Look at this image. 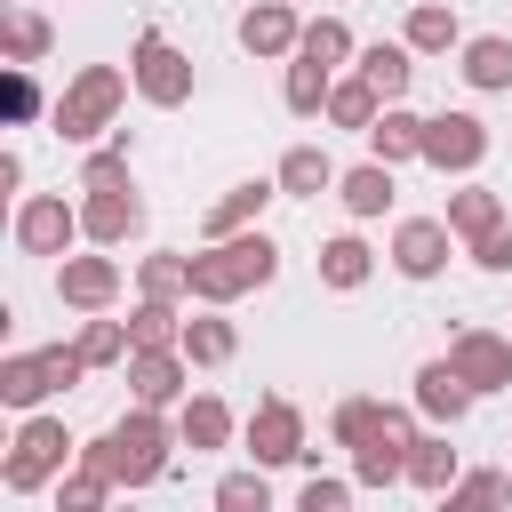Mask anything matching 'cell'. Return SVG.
Listing matches in <instances>:
<instances>
[{"mask_svg":"<svg viewBox=\"0 0 512 512\" xmlns=\"http://www.w3.org/2000/svg\"><path fill=\"white\" fill-rule=\"evenodd\" d=\"M168 448H184V432L160 416V408H144V400H128V416L112 424V432H96V440H80V464H96V472H112L120 488H152L160 472H168Z\"/></svg>","mask_w":512,"mask_h":512,"instance_id":"6da1fadb","label":"cell"},{"mask_svg":"<svg viewBox=\"0 0 512 512\" xmlns=\"http://www.w3.org/2000/svg\"><path fill=\"white\" fill-rule=\"evenodd\" d=\"M128 72L120 64H80L72 80H64V96L48 104V128L64 136V144H96L112 120H120V104H128Z\"/></svg>","mask_w":512,"mask_h":512,"instance_id":"7a4b0ae2","label":"cell"},{"mask_svg":"<svg viewBox=\"0 0 512 512\" xmlns=\"http://www.w3.org/2000/svg\"><path fill=\"white\" fill-rule=\"evenodd\" d=\"M72 456H80V440L64 432V416H32V408H24L16 440H8V464H0V488H8V496H40V488L64 480Z\"/></svg>","mask_w":512,"mask_h":512,"instance_id":"3957f363","label":"cell"},{"mask_svg":"<svg viewBox=\"0 0 512 512\" xmlns=\"http://www.w3.org/2000/svg\"><path fill=\"white\" fill-rule=\"evenodd\" d=\"M128 80H136V96L152 104V112H176V104H192V56L176 48V40H160L152 24L136 32V48H128Z\"/></svg>","mask_w":512,"mask_h":512,"instance_id":"277c9868","label":"cell"},{"mask_svg":"<svg viewBox=\"0 0 512 512\" xmlns=\"http://www.w3.org/2000/svg\"><path fill=\"white\" fill-rule=\"evenodd\" d=\"M480 160H488V120H480V112H432V120H424V168L472 176Z\"/></svg>","mask_w":512,"mask_h":512,"instance_id":"5b68a950","label":"cell"},{"mask_svg":"<svg viewBox=\"0 0 512 512\" xmlns=\"http://www.w3.org/2000/svg\"><path fill=\"white\" fill-rule=\"evenodd\" d=\"M72 240H88V232H80V208H72L64 192L16 200V248H24V256H64Z\"/></svg>","mask_w":512,"mask_h":512,"instance_id":"8992f818","label":"cell"},{"mask_svg":"<svg viewBox=\"0 0 512 512\" xmlns=\"http://www.w3.org/2000/svg\"><path fill=\"white\" fill-rule=\"evenodd\" d=\"M192 392V360H184V344H136L128 352V400H144V408H176Z\"/></svg>","mask_w":512,"mask_h":512,"instance_id":"52a82bcc","label":"cell"},{"mask_svg":"<svg viewBox=\"0 0 512 512\" xmlns=\"http://www.w3.org/2000/svg\"><path fill=\"white\" fill-rule=\"evenodd\" d=\"M448 256H456L448 216H408V224L392 232V272H400V280H440Z\"/></svg>","mask_w":512,"mask_h":512,"instance_id":"ba28073f","label":"cell"},{"mask_svg":"<svg viewBox=\"0 0 512 512\" xmlns=\"http://www.w3.org/2000/svg\"><path fill=\"white\" fill-rule=\"evenodd\" d=\"M448 360H456V376H464L472 392H512V336H496V328H456V336H448Z\"/></svg>","mask_w":512,"mask_h":512,"instance_id":"9c48e42d","label":"cell"},{"mask_svg":"<svg viewBox=\"0 0 512 512\" xmlns=\"http://www.w3.org/2000/svg\"><path fill=\"white\" fill-rule=\"evenodd\" d=\"M80 232H88V248H120V240H136V232H144V200H136V184H104V192H88V200H80Z\"/></svg>","mask_w":512,"mask_h":512,"instance_id":"30bf717a","label":"cell"},{"mask_svg":"<svg viewBox=\"0 0 512 512\" xmlns=\"http://www.w3.org/2000/svg\"><path fill=\"white\" fill-rule=\"evenodd\" d=\"M248 456H256V464H296V456H312V448H304V408H296V400H256V416H248Z\"/></svg>","mask_w":512,"mask_h":512,"instance_id":"8fae6325","label":"cell"},{"mask_svg":"<svg viewBox=\"0 0 512 512\" xmlns=\"http://www.w3.org/2000/svg\"><path fill=\"white\" fill-rule=\"evenodd\" d=\"M232 32H240V48H248V56H296L304 16H296V0H248Z\"/></svg>","mask_w":512,"mask_h":512,"instance_id":"7c38bea8","label":"cell"},{"mask_svg":"<svg viewBox=\"0 0 512 512\" xmlns=\"http://www.w3.org/2000/svg\"><path fill=\"white\" fill-rule=\"evenodd\" d=\"M56 296H64L72 312H112L120 264H112V256H56Z\"/></svg>","mask_w":512,"mask_h":512,"instance_id":"4fadbf2b","label":"cell"},{"mask_svg":"<svg viewBox=\"0 0 512 512\" xmlns=\"http://www.w3.org/2000/svg\"><path fill=\"white\" fill-rule=\"evenodd\" d=\"M280 200V176H240V184H224L216 200H208V240H232V232H248L264 208Z\"/></svg>","mask_w":512,"mask_h":512,"instance_id":"5bb4252c","label":"cell"},{"mask_svg":"<svg viewBox=\"0 0 512 512\" xmlns=\"http://www.w3.org/2000/svg\"><path fill=\"white\" fill-rule=\"evenodd\" d=\"M232 296H248L240 240H208V248H192V304H232Z\"/></svg>","mask_w":512,"mask_h":512,"instance_id":"9a60e30c","label":"cell"},{"mask_svg":"<svg viewBox=\"0 0 512 512\" xmlns=\"http://www.w3.org/2000/svg\"><path fill=\"white\" fill-rule=\"evenodd\" d=\"M472 400H480V392L456 376V360H448V352L416 368V408H424L432 424H464V408H472Z\"/></svg>","mask_w":512,"mask_h":512,"instance_id":"2e32d148","label":"cell"},{"mask_svg":"<svg viewBox=\"0 0 512 512\" xmlns=\"http://www.w3.org/2000/svg\"><path fill=\"white\" fill-rule=\"evenodd\" d=\"M176 432H184V448H192V456L232 448V408H224L216 392H184V400H176Z\"/></svg>","mask_w":512,"mask_h":512,"instance_id":"e0dca14e","label":"cell"},{"mask_svg":"<svg viewBox=\"0 0 512 512\" xmlns=\"http://www.w3.org/2000/svg\"><path fill=\"white\" fill-rule=\"evenodd\" d=\"M456 472H464V456L448 448V424L408 440V488H424V496H448V488H456Z\"/></svg>","mask_w":512,"mask_h":512,"instance_id":"ac0fdd59","label":"cell"},{"mask_svg":"<svg viewBox=\"0 0 512 512\" xmlns=\"http://www.w3.org/2000/svg\"><path fill=\"white\" fill-rule=\"evenodd\" d=\"M376 112H384V88H376L368 72H344V80L328 88V112H320V120H328V128H352V136H368V128H376Z\"/></svg>","mask_w":512,"mask_h":512,"instance_id":"d6986e66","label":"cell"},{"mask_svg":"<svg viewBox=\"0 0 512 512\" xmlns=\"http://www.w3.org/2000/svg\"><path fill=\"white\" fill-rule=\"evenodd\" d=\"M336 200H344L352 216H384V208L400 200V184H392V160H376V152H368L360 168H344V176H336Z\"/></svg>","mask_w":512,"mask_h":512,"instance_id":"ffe728a7","label":"cell"},{"mask_svg":"<svg viewBox=\"0 0 512 512\" xmlns=\"http://www.w3.org/2000/svg\"><path fill=\"white\" fill-rule=\"evenodd\" d=\"M368 272H376V248H368L360 232H336V240H320V288L352 296V288H368Z\"/></svg>","mask_w":512,"mask_h":512,"instance_id":"44dd1931","label":"cell"},{"mask_svg":"<svg viewBox=\"0 0 512 512\" xmlns=\"http://www.w3.org/2000/svg\"><path fill=\"white\" fill-rule=\"evenodd\" d=\"M232 352H240V328L224 320V304H200V312L184 320V360H192V368H224Z\"/></svg>","mask_w":512,"mask_h":512,"instance_id":"7402d4cb","label":"cell"},{"mask_svg":"<svg viewBox=\"0 0 512 512\" xmlns=\"http://www.w3.org/2000/svg\"><path fill=\"white\" fill-rule=\"evenodd\" d=\"M400 40H408L416 56H448V48H464V24H456L448 0H416L408 24H400Z\"/></svg>","mask_w":512,"mask_h":512,"instance_id":"603a6c76","label":"cell"},{"mask_svg":"<svg viewBox=\"0 0 512 512\" xmlns=\"http://www.w3.org/2000/svg\"><path fill=\"white\" fill-rule=\"evenodd\" d=\"M368 152L376 160H424V112H408V104H384L376 112V128H368Z\"/></svg>","mask_w":512,"mask_h":512,"instance_id":"cb8c5ba5","label":"cell"},{"mask_svg":"<svg viewBox=\"0 0 512 512\" xmlns=\"http://www.w3.org/2000/svg\"><path fill=\"white\" fill-rule=\"evenodd\" d=\"M272 176H280V192H288V200H320V192H336V160H328L320 144H288Z\"/></svg>","mask_w":512,"mask_h":512,"instance_id":"d4e9b609","label":"cell"},{"mask_svg":"<svg viewBox=\"0 0 512 512\" xmlns=\"http://www.w3.org/2000/svg\"><path fill=\"white\" fill-rule=\"evenodd\" d=\"M352 64L384 88V104H400V96H408V80H416V48H408V40H368Z\"/></svg>","mask_w":512,"mask_h":512,"instance_id":"484cf974","label":"cell"},{"mask_svg":"<svg viewBox=\"0 0 512 512\" xmlns=\"http://www.w3.org/2000/svg\"><path fill=\"white\" fill-rule=\"evenodd\" d=\"M328 88H336V64H320V56H304V48H296V56H288V88H280V96H288V112H296V120L328 112Z\"/></svg>","mask_w":512,"mask_h":512,"instance_id":"4316f807","label":"cell"},{"mask_svg":"<svg viewBox=\"0 0 512 512\" xmlns=\"http://www.w3.org/2000/svg\"><path fill=\"white\" fill-rule=\"evenodd\" d=\"M504 224V192H488V184H464V192H448V232L472 248L480 232H496Z\"/></svg>","mask_w":512,"mask_h":512,"instance_id":"83f0119b","label":"cell"},{"mask_svg":"<svg viewBox=\"0 0 512 512\" xmlns=\"http://www.w3.org/2000/svg\"><path fill=\"white\" fill-rule=\"evenodd\" d=\"M480 96H496V88H512V40L504 32H480V40H464V64H456Z\"/></svg>","mask_w":512,"mask_h":512,"instance_id":"f1b7e54d","label":"cell"},{"mask_svg":"<svg viewBox=\"0 0 512 512\" xmlns=\"http://www.w3.org/2000/svg\"><path fill=\"white\" fill-rule=\"evenodd\" d=\"M48 48H56L48 16H40V8H8V24H0V64H40Z\"/></svg>","mask_w":512,"mask_h":512,"instance_id":"f546056e","label":"cell"},{"mask_svg":"<svg viewBox=\"0 0 512 512\" xmlns=\"http://www.w3.org/2000/svg\"><path fill=\"white\" fill-rule=\"evenodd\" d=\"M136 296H176V304H192V256L152 248V256L136 264Z\"/></svg>","mask_w":512,"mask_h":512,"instance_id":"4dcf8cb0","label":"cell"},{"mask_svg":"<svg viewBox=\"0 0 512 512\" xmlns=\"http://www.w3.org/2000/svg\"><path fill=\"white\" fill-rule=\"evenodd\" d=\"M72 344L88 352V368H128V352H136V336H128V320H104V312H88Z\"/></svg>","mask_w":512,"mask_h":512,"instance_id":"1f68e13d","label":"cell"},{"mask_svg":"<svg viewBox=\"0 0 512 512\" xmlns=\"http://www.w3.org/2000/svg\"><path fill=\"white\" fill-rule=\"evenodd\" d=\"M128 336H136V344H184L176 296H136V304H128Z\"/></svg>","mask_w":512,"mask_h":512,"instance_id":"d6a6232c","label":"cell"},{"mask_svg":"<svg viewBox=\"0 0 512 512\" xmlns=\"http://www.w3.org/2000/svg\"><path fill=\"white\" fill-rule=\"evenodd\" d=\"M40 400H48L40 352H8V360H0V408H40Z\"/></svg>","mask_w":512,"mask_h":512,"instance_id":"836d02e7","label":"cell"},{"mask_svg":"<svg viewBox=\"0 0 512 512\" xmlns=\"http://www.w3.org/2000/svg\"><path fill=\"white\" fill-rule=\"evenodd\" d=\"M376 424H384V400L352 392V400H336V416H328V440H336V448H360V440H368Z\"/></svg>","mask_w":512,"mask_h":512,"instance_id":"e575fe53","label":"cell"},{"mask_svg":"<svg viewBox=\"0 0 512 512\" xmlns=\"http://www.w3.org/2000/svg\"><path fill=\"white\" fill-rule=\"evenodd\" d=\"M112 488H120L112 472H96V464H72V472L56 480V504H64V512H96V504H112Z\"/></svg>","mask_w":512,"mask_h":512,"instance_id":"d590c367","label":"cell"},{"mask_svg":"<svg viewBox=\"0 0 512 512\" xmlns=\"http://www.w3.org/2000/svg\"><path fill=\"white\" fill-rule=\"evenodd\" d=\"M296 48H304V56H320V64H352V56H360V48H352V24H344V16H312Z\"/></svg>","mask_w":512,"mask_h":512,"instance_id":"8d00e7d4","label":"cell"},{"mask_svg":"<svg viewBox=\"0 0 512 512\" xmlns=\"http://www.w3.org/2000/svg\"><path fill=\"white\" fill-rule=\"evenodd\" d=\"M264 472H272V464L224 472V480H216V504H224V512H264V504H272V480H264Z\"/></svg>","mask_w":512,"mask_h":512,"instance_id":"74e56055","label":"cell"},{"mask_svg":"<svg viewBox=\"0 0 512 512\" xmlns=\"http://www.w3.org/2000/svg\"><path fill=\"white\" fill-rule=\"evenodd\" d=\"M104 184H128V128H112V144L80 160V192H104Z\"/></svg>","mask_w":512,"mask_h":512,"instance_id":"f35d334b","label":"cell"},{"mask_svg":"<svg viewBox=\"0 0 512 512\" xmlns=\"http://www.w3.org/2000/svg\"><path fill=\"white\" fill-rule=\"evenodd\" d=\"M0 112L24 128V120H40V80H32V64H8L0 72Z\"/></svg>","mask_w":512,"mask_h":512,"instance_id":"ab89813d","label":"cell"},{"mask_svg":"<svg viewBox=\"0 0 512 512\" xmlns=\"http://www.w3.org/2000/svg\"><path fill=\"white\" fill-rule=\"evenodd\" d=\"M512 496V472H456V488L440 496L448 512H464V504H504Z\"/></svg>","mask_w":512,"mask_h":512,"instance_id":"60d3db41","label":"cell"},{"mask_svg":"<svg viewBox=\"0 0 512 512\" xmlns=\"http://www.w3.org/2000/svg\"><path fill=\"white\" fill-rule=\"evenodd\" d=\"M40 368H48V392H72L88 376V352L80 344H40Z\"/></svg>","mask_w":512,"mask_h":512,"instance_id":"b9f144b4","label":"cell"},{"mask_svg":"<svg viewBox=\"0 0 512 512\" xmlns=\"http://www.w3.org/2000/svg\"><path fill=\"white\" fill-rule=\"evenodd\" d=\"M352 488H360V480H328V472H312V480L296 488V504H304V512H344Z\"/></svg>","mask_w":512,"mask_h":512,"instance_id":"7bdbcfd3","label":"cell"},{"mask_svg":"<svg viewBox=\"0 0 512 512\" xmlns=\"http://www.w3.org/2000/svg\"><path fill=\"white\" fill-rule=\"evenodd\" d=\"M472 264H480V272H512V216H504L496 232L472 240Z\"/></svg>","mask_w":512,"mask_h":512,"instance_id":"ee69618b","label":"cell"},{"mask_svg":"<svg viewBox=\"0 0 512 512\" xmlns=\"http://www.w3.org/2000/svg\"><path fill=\"white\" fill-rule=\"evenodd\" d=\"M504 336H512V328H504Z\"/></svg>","mask_w":512,"mask_h":512,"instance_id":"f6af8a7d","label":"cell"}]
</instances>
